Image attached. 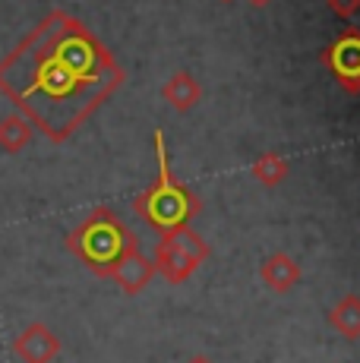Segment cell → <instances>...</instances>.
<instances>
[{
    "instance_id": "3",
    "label": "cell",
    "mask_w": 360,
    "mask_h": 363,
    "mask_svg": "<svg viewBox=\"0 0 360 363\" xmlns=\"http://www.w3.org/2000/svg\"><path fill=\"white\" fill-rule=\"evenodd\" d=\"M133 247H140L136 234L130 231L127 221H123L114 208H105V206L89 212L86 218L67 234V250H70L89 272H95V275H101V278H111L117 262Z\"/></svg>"
},
{
    "instance_id": "9",
    "label": "cell",
    "mask_w": 360,
    "mask_h": 363,
    "mask_svg": "<svg viewBox=\"0 0 360 363\" xmlns=\"http://www.w3.org/2000/svg\"><path fill=\"white\" fill-rule=\"evenodd\" d=\"M162 99L168 101L177 114H186V111H193L203 101V86H199V79L190 69H177V73H171L168 79H164Z\"/></svg>"
},
{
    "instance_id": "7",
    "label": "cell",
    "mask_w": 360,
    "mask_h": 363,
    "mask_svg": "<svg viewBox=\"0 0 360 363\" xmlns=\"http://www.w3.org/2000/svg\"><path fill=\"white\" fill-rule=\"evenodd\" d=\"M259 278H262V284H266L272 294H288V291H294L297 284L303 281V269H300V262H297L294 256L272 253V256L262 259Z\"/></svg>"
},
{
    "instance_id": "15",
    "label": "cell",
    "mask_w": 360,
    "mask_h": 363,
    "mask_svg": "<svg viewBox=\"0 0 360 363\" xmlns=\"http://www.w3.org/2000/svg\"><path fill=\"white\" fill-rule=\"evenodd\" d=\"M253 6H266V4H272V0H250Z\"/></svg>"
},
{
    "instance_id": "10",
    "label": "cell",
    "mask_w": 360,
    "mask_h": 363,
    "mask_svg": "<svg viewBox=\"0 0 360 363\" xmlns=\"http://www.w3.org/2000/svg\"><path fill=\"white\" fill-rule=\"evenodd\" d=\"M329 329L342 335L344 341L360 338V294H344L329 310Z\"/></svg>"
},
{
    "instance_id": "4",
    "label": "cell",
    "mask_w": 360,
    "mask_h": 363,
    "mask_svg": "<svg viewBox=\"0 0 360 363\" xmlns=\"http://www.w3.org/2000/svg\"><path fill=\"white\" fill-rule=\"evenodd\" d=\"M206 259H209V243L193 231L190 225L164 231L155 243V253H152L155 275H162L168 284L190 281Z\"/></svg>"
},
{
    "instance_id": "8",
    "label": "cell",
    "mask_w": 360,
    "mask_h": 363,
    "mask_svg": "<svg viewBox=\"0 0 360 363\" xmlns=\"http://www.w3.org/2000/svg\"><path fill=\"white\" fill-rule=\"evenodd\" d=\"M111 278H114V284L123 291V294L136 297L140 291H145V284L155 278V265H152V259H145L140 247H133L120 262H117V269L111 272Z\"/></svg>"
},
{
    "instance_id": "1",
    "label": "cell",
    "mask_w": 360,
    "mask_h": 363,
    "mask_svg": "<svg viewBox=\"0 0 360 363\" xmlns=\"http://www.w3.org/2000/svg\"><path fill=\"white\" fill-rule=\"evenodd\" d=\"M117 57L64 10L0 57V92L51 143H67L123 86Z\"/></svg>"
},
{
    "instance_id": "6",
    "label": "cell",
    "mask_w": 360,
    "mask_h": 363,
    "mask_svg": "<svg viewBox=\"0 0 360 363\" xmlns=\"http://www.w3.org/2000/svg\"><path fill=\"white\" fill-rule=\"evenodd\" d=\"M13 354L23 363H54L60 354V338L54 335L51 325L29 323L13 338Z\"/></svg>"
},
{
    "instance_id": "14",
    "label": "cell",
    "mask_w": 360,
    "mask_h": 363,
    "mask_svg": "<svg viewBox=\"0 0 360 363\" xmlns=\"http://www.w3.org/2000/svg\"><path fill=\"white\" fill-rule=\"evenodd\" d=\"M186 363H212L209 357H206V354H196V357H190V360H186Z\"/></svg>"
},
{
    "instance_id": "11",
    "label": "cell",
    "mask_w": 360,
    "mask_h": 363,
    "mask_svg": "<svg viewBox=\"0 0 360 363\" xmlns=\"http://www.w3.org/2000/svg\"><path fill=\"white\" fill-rule=\"evenodd\" d=\"M32 136H35V127H32L23 114H6L4 121H0V149H4L6 155H19V152L32 143Z\"/></svg>"
},
{
    "instance_id": "13",
    "label": "cell",
    "mask_w": 360,
    "mask_h": 363,
    "mask_svg": "<svg viewBox=\"0 0 360 363\" xmlns=\"http://www.w3.org/2000/svg\"><path fill=\"white\" fill-rule=\"evenodd\" d=\"M329 6H332V13H335V16L351 19V16H357L360 0H329Z\"/></svg>"
},
{
    "instance_id": "12",
    "label": "cell",
    "mask_w": 360,
    "mask_h": 363,
    "mask_svg": "<svg viewBox=\"0 0 360 363\" xmlns=\"http://www.w3.org/2000/svg\"><path fill=\"white\" fill-rule=\"evenodd\" d=\"M250 174H253L256 184H262V186H269V190H272V186L285 184V177H288V162L279 155V152H262V155L253 158Z\"/></svg>"
},
{
    "instance_id": "2",
    "label": "cell",
    "mask_w": 360,
    "mask_h": 363,
    "mask_svg": "<svg viewBox=\"0 0 360 363\" xmlns=\"http://www.w3.org/2000/svg\"><path fill=\"white\" fill-rule=\"evenodd\" d=\"M152 149H155V164H158V177L152 180L149 190H142L136 196L133 208L136 215L145 221L149 228H155L158 234L174 231V228H184L203 212V202L199 196L184 186L171 171L168 162V143H164V130H155L152 136Z\"/></svg>"
},
{
    "instance_id": "5",
    "label": "cell",
    "mask_w": 360,
    "mask_h": 363,
    "mask_svg": "<svg viewBox=\"0 0 360 363\" xmlns=\"http://www.w3.org/2000/svg\"><path fill=\"white\" fill-rule=\"evenodd\" d=\"M322 64L335 76L338 89L348 95H360V29H344L322 51Z\"/></svg>"
}]
</instances>
